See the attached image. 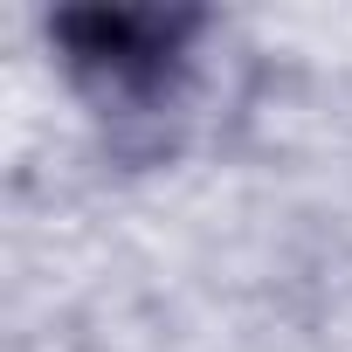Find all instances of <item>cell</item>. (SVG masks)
<instances>
[{
    "instance_id": "obj_1",
    "label": "cell",
    "mask_w": 352,
    "mask_h": 352,
    "mask_svg": "<svg viewBox=\"0 0 352 352\" xmlns=\"http://www.w3.org/2000/svg\"><path fill=\"white\" fill-rule=\"evenodd\" d=\"M194 14H152V8H97V14H63L49 35L63 42V63L104 111H152L173 97L187 69Z\"/></svg>"
}]
</instances>
